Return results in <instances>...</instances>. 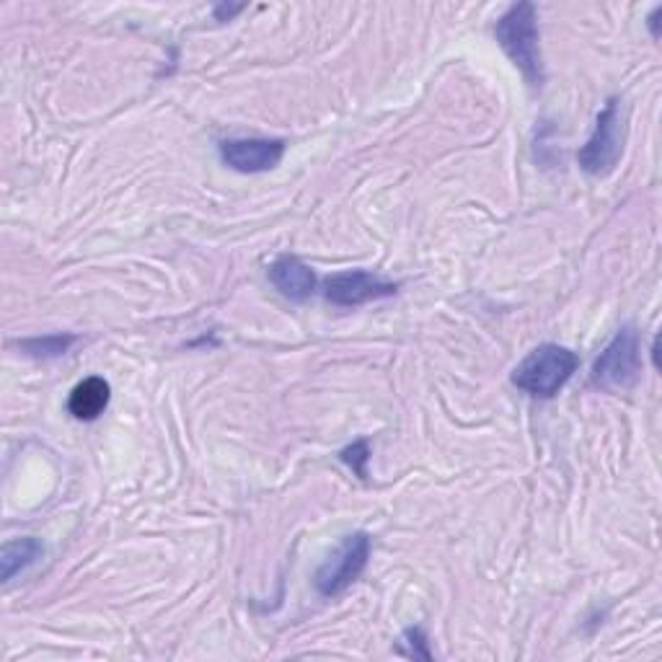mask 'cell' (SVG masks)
Wrapping results in <instances>:
<instances>
[{
  "mask_svg": "<svg viewBox=\"0 0 662 662\" xmlns=\"http://www.w3.org/2000/svg\"><path fill=\"white\" fill-rule=\"evenodd\" d=\"M536 6L533 3H518L497 21L495 37L505 54L516 62L520 73L533 89L543 85V58L539 44V23H536Z\"/></svg>",
  "mask_w": 662,
  "mask_h": 662,
  "instance_id": "obj_1",
  "label": "cell"
},
{
  "mask_svg": "<svg viewBox=\"0 0 662 662\" xmlns=\"http://www.w3.org/2000/svg\"><path fill=\"white\" fill-rule=\"evenodd\" d=\"M662 16V6H658L655 11H652V16H650V31H652V37H660V31H658V19Z\"/></svg>",
  "mask_w": 662,
  "mask_h": 662,
  "instance_id": "obj_15",
  "label": "cell"
},
{
  "mask_svg": "<svg viewBox=\"0 0 662 662\" xmlns=\"http://www.w3.org/2000/svg\"><path fill=\"white\" fill-rule=\"evenodd\" d=\"M75 345L73 334H50V337H37V339H23L19 347L31 357H60L65 355L70 347Z\"/></svg>",
  "mask_w": 662,
  "mask_h": 662,
  "instance_id": "obj_11",
  "label": "cell"
},
{
  "mask_svg": "<svg viewBox=\"0 0 662 662\" xmlns=\"http://www.w3.org/2000/svg\"><path fill=\"white\" fill-rule=\"evenodd\" d=\"M269 279L291 301H306L316 291V275L298 256H279L269 267Z\"/></svg>",
  "mask_w": 662,
  "mask_h": 662,
  "instance_id": "obj_8",
  "label": "cell"
},
{
  "mask_svg": "<svg viewBox=\"0 0 662 662\" xmlns=\"http://www.w3.org/2000/svg\"><path fill=\"white\" fill-rule=\"evenodd\" d=\"M394 283H386L370 272L363 269H353V272H339V275H332L326 279V298H329L334 306H345V308H355L363 306V303L370 301H380V298H391L396 295Z\"/></svg>",
  "mask_w": 662,
  "mask_h": 662,
  "instance_id": "obj_6",
  "label": "cell"
},
{
  "mask_svg": "<svg viewBox=\"0 0 662 662\" xmlns=\"http://www.w3.org/2000/svg\"><path fill=\"white\" fill-rule=\"evenodd\" d=\"M368 458H370V448L365 440L353 442V446L342 450V461H345L349 469H353L357 477H363V479L368 477V469H365V466H368Z\"/></svg>",
  "mask_w": 662,
  "mask_h": 662,
  "instance_id": "obj_12",
  "label": "cell"
},
{
  "mask_svg": "<svg viewBox=\"0 0 662 662\" xmlns=\"http://www.w3.org/2000/svg\"><path fill=\"white\" fill-rule=\"evenodd\" d=\"M285 155L283 140L264 138H238L221 143V159L225 166L241 174H259V171L275 169Z\"/></svg>",
  "mask_w": 662,
  "mask_h": 662,
  "instance_id": "obj_7",
  "label": "cell"
},
{
  "mask_svg": "<svg viewBox=\"0 0 662 662\" xmlns=\"http://www.w3.org/2000/svg\"><path fill=\"white\" fill-rule=\"evenodd\" d=\"M109 384L104 378L91 376L78 384L73 391H70L68 399V411L75 419H83V422H91L99 415H104V409L109 407Z\"/></svg>",
  "mask_w": 662,
  "mask_h": 662,
  "instance_id": "obj_9",
  "label": "cell"
},
{
  "mask_svg": "<svg viewBox=\"0 0 662 662\" xmlns=\"http://www.w3.org/2000/svg\"><path fill=\"white\" fill-rule=\"evenodd\" d=\"M578 365L580 360L572 349L559 345H541L518 363V368L512 370V384L520 391L539 396V399H551L574 376Z\"/></svg>",
  "mask_w": 662,
  "mask_h": 662,
  "instance_id": "obj_2",
  "label": "cell"
},
{
  "mask_svg": "<svg viewBox=\"0 0 662 662\" xmlns=\"http://www.w3.org/2000/svg\"><path fill=\"white\" fill-rule=\"evenodd\" d=\"M238 11H244V6H217L215 8V19L225 21V19H231V16H236Z\"/></svg>",
  "mask_w": 662,
  "mask_h": 662,
  "instance_id": "obj_14",
  "label": "cell"
},
{
  "mask_svg": "<svg viewBox=\"0 0 662 662\" xmlns=\"http://www.w3.org/2000/svg\"><path fill=\"white\" fill-rule=\"evenodd\" d=\"M44 557V543L27 536V539L8 541L3 551H0V580L11 582L16 574L27 572L31 564H37Z\"/></svg>",
  "mask_w": 662,
  "mask_h": 662,
  "instance_id": "obj_10",
  "label": "cell"
},
{
  "mask_svg": "<svg viewBox=\"0 0 662 662\" xmlns=\"http://www.w3.org/2000/svg\"><path fill=\"white\" fill-rule=\"evenodd\" d=\"M642 373L640 334L624 326L593 365V384L603 391H629Z\"/></svg>",
  "mask_w": 662,
  "mask_h": 662,
  "instance_id": "obj_3",
  "label": "cell"
},
{
  "mask_svg": "<svg viewBox=\"0 0 662 662\" xmlns=\"http://www.w3.org/2000/svg\"><path fill=\"white\" fill-rule=\"evenodd\" d=\"M401 644H407V648H409V650H404L409 658H422V660L432 658V652L427 650V636H425L422 629H409V632L404 634Z\"/></svg>",
  "mask_w": 662,
  "mask_h": 662,
  "instance_id": "obj_13",
  "label": "cell"
},
{
  "mask_svg": "<svg viewBox=\"0 0 662 662\" xmlns=\"http://www.w3.org/2000/svg\"><path fill=\"white\" fill-rule=\"evenodd\" d=\"M624 151V120H621V101L611 99L601 114H598L595 130L585 147L578 153L582 171L590 176H605L617 169Z\"/></svg>",
  "mask_w": 662,
  "mask_h": 662,
  "instance_id": "obj_4",
  "label": "cell"
},
{
  "mask_svg": "<svg viewBox=\"0 0 662 662\" xmlns=\"http://www.w3.org/2000/svg\"><path fill=\"white\" fill-rule=\"evenodd\" d=\"M370 557V536L368 533H353L345 536L337 551L326 559L322 570L316 572V590L324 598H334L353 585L368 567Z\"/></svg>",
  "mask_w": 662,
  "mask_h": 662,
  "instance_id": "obj_5",
  "label": "cell"
}]
</instances>
